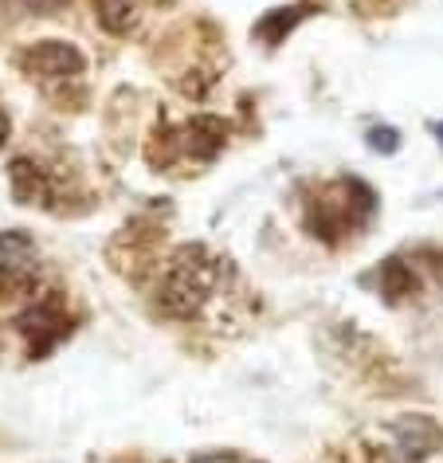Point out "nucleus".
Returning a JSON list of instances; mask_svg holds the SVG:
<instances>
[{"instance_id": "obj_11", "label": "nucleus", "mask_w": 443, "mask_h": 463, "mask_svg": "<svg viewBox=\"0 0 443 463\" xmlns=\"http://www.w3.org/2000/svg\"><path fill=\"white\" fill-rule=\"evenodd\" d=\"M95 5V20L110 36H126L137 20V0H90Z\"/></svg>"}, {"instance_id": "obj_1", "label": "nucleus", "mask_w": 443, "mask_h": 463, "mask_svg": "<svg viewBox=\"0 0 443 463\" xmlns=\"http://www.w3.org/2000/svg\"><path fill=\"white\" fill-rule=\"evenodd\" d=\"M372 208H377V193L357 177H342L314 193V201L306 204V228L325 244H337L342 236L365 224Z\"/></svg>"}, {"instance_id": "obj_13", "label": "nucleus", "mask_w": 443, "mask_h": 463, "mask_svg": "<svg viewBox=\"0 0 443 463\" xmlns=\"http://www.w3.org/2000/svg\"><path fill=\"white\" fill-rule=\"evenodd\" d=\"M63 5L67 0H20V8H28V13H36V16H52V13H60Z\"/></svg>"}, {"instance_id": "obj_14", "label": "nucleus", "mask_w": 443, "mask_h": 463, "mask_svg": "<svg viewBox=\"0 0 443 463\" xmlns=\"http://www.w3.org/2000/svg\"><path fill=\"white\" fill-rule=\"evenodd\" d=\"M8 134H13V122H8V114H5V107H0V146L8 142Z\"/></svg>"}, {"instance_id": "obj_9", "label": "nucleus", "mask_w": 443, "mask_h": 463, "mask_svg": "<svg viewBox=\"0 0 443 463\" xmlns=\"http://www.w3.org/2000/svg\"><path fill=\"white\" fill-rule=\"evenodd\" d=\"M377 279H381L384 303H404V298L419 295V279H416V271L408 268L404 260H384L381 271H377Z\"/></svg>"}, {"instance_id": "obj_6", "label": "nucleus", "mask_w": 443, "mask_h": 463, "mask_svg": "<svg viewBox=\"0 0 443 463\" xmlns=\"http://www.w3.org/2000/svg\"><path fill=\"white\" fill-rule=\"evenodd\" d=\"M228 142V126L216 114H196V118L181 130V149L193 161H212Z\"/></svg>"}, {"instance_id": "obj_10", "label": "nucleus", "mask_w": 443, "mask_h": 463, "mask_svg": "<svg viewBox=\"0 0 443 463\" xmlns=\"http://www.w3.org/2000/svg\"><path fill=\"white\" fill-rule=\"evenodd\" d=\"M36 295V271L16 260H0V303H20V298Z\"/></svg>"}, {"instance_id": "obj_15", "label": "nucleus", "mask_w": 443, "mask_h": 463, "mask_svg": "<svg viewBox=\"0 0 443 463\" xmlns=\"http://www.w3.org/2000/svg\"><path fill=\"white\" fill-rule=\"evenodd\" d=\"M436 134H439V146H443V122H439V126H436Z\"/></svg>"}, {"instance_id": "obj_5", "label": "nucleus", "mask_w": 443, "mask_h": 463, "mask_svg": "<svg viewBox=\"0 0 443 463\" xmlns=\"http://www.w3.org/2000/svg\"><path fill=\"white\" fill-rule=\"evenodd\" d=\"M389 432L396 439V448H401L404 459H428L431 451L443 448V428L431 420V416H396V420L389 424Z\"/></svg>"}, {"instance_id": "obj_3", "label": "nucleus", "mask_w": 443, "mask_h": 463, "mask_svg": "<svg viewBox=\"0 0 443 463\" xmlns=\"http://www.w3.org/2000/svg\"><path fill=\"white\" fill-rule=\"evenodd\" d=\"M16 330L28 338V357L32 362H40V357H48L55 345H60L67 334H71V318H67V303L63 295H43L40 303H32L24 315L16 318Z\"/></svg>"}, {"instance_id": "obj_4", "label": "nucleus", "mask_w": 443, "mask_h": 463, "mask_svg": "<svg viewBox=\"0 0 443 463\" xmlns=\"http://www.w3.org/2000/svg\"><path fill=\"white\" fill-rule=\"evenodd\" d=\"M20 71H24L28 79H40L43 87H52V83H67V79H79L83 75V52L75 48V43H67V40H40V43H32V48L20 52Z\"/></svg>"}, {"instance_id": "obj_12", "label": "nucleus", "mask_w": 443, "mask_h": 463, "mask_svg": "<svg viewBox=\"0 0 443 463\" xmlns=\"http://www.w3.org/2000/svg\"><path fill=\"white\" fill-rule=\"evenodd\" d=\"M369 149L372 154H396L401 149V134L392 126H372L369 130Z\"/></svg>"}, {"instance_id": "obj_7", "label": "nucleus", "mask_w": 443, "mask_h": 463, "mask_svg": "<svg viewBox=\"0 0 443 463\" xmlns=\"http://www.w3.org/2000/svg\"><path fill=\"white\" fill-rule=\"evenodd\" d=\"M8 184H13L16 204H48L52 201L48 169H40L36 161H28V157H16L13 165H8Z\"/></svg>"}, {"instance_id": "obj_8", "label": "nucleus", "mask_w": 443, "mask_h": 463, "mask_svg": "<svg viewBox=\"0 0 443 463\" xmlns=\"http://www.w3.org/2000/svg\"><path fill=\"white\" fill-rule=\"evenodd\" d=\"M318 13V8L314 5H290V8H271V13H267L259 24H255V36H259L267 48H278V43H283L290 32H295L302 20L306 16H314Z\"/></svg>"}, {"instance_id": "obj_2", "label": "nucleus", "mask_w": 443, "mask_h": 463, "mask_svg": "<svg viewBox=\"0 0 443 463\" xmlns=\"http://www.w3.org/2000/svg\"><path fill=\"white\" fill-rule=\"evenodd\" d=\"M212 283H216V260L201 244H189L169 260L165 279L157 287V307L173 318H189L204 307Z\"/></svg>"}]
</instances>
